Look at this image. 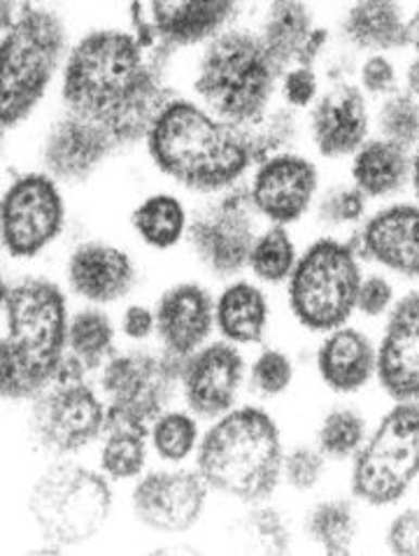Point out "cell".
Wrapping results in <instances>:
<instances>
[{"label":"cell","mask_w":419,"mask_h":556,"mask_svg":"<svg viewBox=\"0 0 419 556\" xmlns=\"http://www.w3.org/2000/svg\"><path fill=\"white\" fill-rule=\"evenodd\" d=\"M168 61V54L150 49L128 24L91 26L73 40L63 63L61 105L103 126L122 150H131L173 96Z\"/></svg>","instance_id":"6da1fadb"},{"label":"cell","mask_w":419,"mask_h":556,"mask_svg":"<svg viewBox=\"0 0 419 556\" xmlns=\"http://www.w3.org/2000/svg\"><path fill=\"white\" fill-rule=\"evenodd\" d=\"M142 144L168 182L205 199L236 189L256 166L247 128L177 93L156 112Z\"/></svg>","instance_id":"7a4b0ae2"},{"label":"cell","mask_w":419,"mask_h":556,"mask_svg":"<svg viewBox=\"0 0 419 556\" xmlns=\"http://www.w3.org/2000/svg\"><path fill=\"white\" fill-rule=\"evenodd\" d=\"M5 336L0 348V389L10 401L36 399L66 362L68 307L59 285L24 277L3 285Z\"/></svg>","instance_id":"3957f363"},{"label":"cell","mask_w":419,"mask_h":556,"mask_svg":"<svg viewBox=\"0 0 419 556\" xmlns=\"http://www.w3.org/2000/svg\"><path fill=\"white\" fill-rule=\"evenodd\" d=\"M280 75L256 28L236 24L199 47L191 89L217 117L247 128L272 108Z\"/></svg>","instance_id":"277c9868"},{"label":"cell","mask_w":419,"mask_h":556,"mask_svg":"<svg viewBox=\"0 0 419 556\" xmlns=\"http://www.w3.org/2000/svg\"><path fill=\"white\" fill-rule=\"evenodd\" d=\"M71 45L66 16L54 5H24L3 22L0 122L5 134L38 112L61 77Z\"/></svg>","instance_id":"5b68a950"},{"label":"cell","mask_w":419,"mask_h":556,"mask_svg":"<svg viewBox=\"0 0 419 556\" xmlns=\"http://www.w3.org/2000/svg\"><path fill=\"white\" fill-rule=\"evenodd\" d=\"M196 464L213 492L243 503L266 501L278 489L284 466L276 419L252 405L217 417L201 440Z\"/></svg>","instance_id":"8992f818"},{"label":"cell","mask_w":419,"mask_h":556,"mask_svg":"<svg viewBox=\"0 0 419 556\" xmlns=\"http://www.w3.org/2000/svg\"><path fill=\"white\" fill-rule=\"evenodd\" d=\"M357 244L331 236L317 238L299 256L287 296L296 321L317 333H331L357 309L361 266Z\"/></svg>","instance_id":"52a82bcc"},{"label":"cell","mask_w":419,"mask_h":556,"mask_svg":"<svg viewBox=\"0 0 419 556\" xmlns=\"http://www.w3.org/2000/svg\"><path fill=\"white\" fill-rule=\"evenodd\" d=\"M28 513L52 545H82L99 535L112 513L107 480L77 464H56L36 480Z\"/></svg>","instance_id":"ba28073f"},{"label":"cell","mask_w":419,"mask_h":556,"mask_svg":"<svg viewBox=\"0 0 419 556\" xmlns=\"http://www.w3.org/2000/svg\"><path fill=\"white\" fill-rule=\"evenodd\" d=\"M419 480V403L398 401L354 456L352 494L382 508Z\"/></svg>","instance_id":"9c48e42d"},{"label":"cell","mask_w":419,"mask_h":556,"mask_svg":"<svg viewBox=\"0 0 419 556\" xmlns=\"http://www.w3.org/2000/svg\"><path fill=\"white\" fill-rule=\"evenodd\" d=\"M85 372L71 356L63 362L54 382L36 396L28 429L42 452L68 456L82 452L103 433L107 410L99 394L85 382Z\"/></svg>","instance_id":"30bf717a"},{"label":"cell","mask_w":419,"mask_h":556,"mask_svg":"<svg viewBox=\"0 0 419 556\" xmlns=\"http://www.w3.org/2000/svg\"><path fill=\"white\" fill-rule=\"evenodd\" d=\"M61 187L42 168L10 179L0 201V233L10 258H36L66 231L68 205Z\"/></svg>","instance_id":"8fae6325"},{"label":"cell","mask_w":419,"mask_h":556,"mask_svg":"<svg viewBox=\"0 0 419 556\" xmlns=\"http://www.w3.org/2000/svg\"><path fill=\"white\" fill-rule=\"evenodd\" d=\"M259 215L247 187H236L217 195L191 215L187 242L199 264L215 277H233L247 266Z\"/></svg>","instance_id":"7c38bea8"},{"label":"cell","mask_w":419,"mask_h":556,"mask_svg":"<svg viewBox=\"0 0 419 556\" xmlns=\"http://www.w3.org/2000/svg\"><path fill=\"white\" fill-rule=\"evenodd\" d=\"M185 358L152 352L112 356L103 370V389L110 399L107 415L148 427L164 415L177 382H182Z\"/></svg>","instance_id":"4fadbf2b"},{"label":"cell","mask_w":419,"mask_h":556,"mask_svg":"<svg viewBox=\"0 0 419 556\" xmlns=\"http://www.w3.org/2000/svg\"><path fill=\"white\" fill-rule=\"evenodd\" d=\"M247 193L259 219L294 226L317 203L319 168L296 150L268 156L252 168Z\"/></svg>","instance_id":"5bb4252c"},{"label":"cell","mask_w":419,"mask_h":556,"mask_svg":"<svg viewBox=\"0 0 419 556\" xmlns=\"http://www.w3.org/2000/svg\"><path fill=\"white\" fill-rule=\"evenodd\" d=\"M124 152L107 130L63 110L40 140V166L61 185H85Z\"/></svg>","instance_id":"9a60e30c"},{"label":"cell","mask_w":419,"mask_h":556,"mask_svg":"<svg viewBox=\"0 0 419 556\" xmlns=\"http://www.w3.org/2000/svg\"><path fill=\"white\" fill-rule=\"evenodd\" d=\"M156 52L173 56L199 49L207 40L238 24L247 0H142Z\"/></svg>","instance_id":"2e32d148"},{"label":"cell","mask_w":419,"mask_h":556,"mask_svg":"<svg viewBox=\"0 0 419 556\" xmlns=\"http://www.w3.org/2000/svg\"><path fill=\"white\" fill-rule=\"evenodd\" d=\"M368 96L350 79L331 81L308 110V136L315 152L327 161H343L357 154L370 134Z\"/></svg>","instance_id":"e0dca14e"},{"label":"cell","mask_w":419,"mask_h":556,"mask_svg":"<svg viewBox=\"0 0 419 556\" xmlns=\"http://www.w3.org/2000/svg\"><path fill=\"white\" fill-rule=\"evenodd\" d=\"M210 486L201 472L156 470L134 489V513L156 533H185L201 519Z\"/></svg>","instance_id":"ac0fdd59"},{"label":"cell","mask_w":419,"mask_h":556,"mask_svg":"<svg viewBox=\"0 0 419 556\" xmlns=\"http://www.w3.org/2000/svg\"><path fill=\"white\" fill-rule=\"evenodd\" d=\"M245 362L227 342H213L185 358L182 394L193 415L217 419L227 415L243 384Z\"/></svg>","instance_id":"d6986e66"},{"label":"cell","mask_w":419,"mask_h":556,"mask_svg":"<svg viewBox=\"0 0 419 556\" xmlns=\"http://www.w3.org/2000/svg\"><path fill=\"white\" fill-rule=\"evenodd\" d=\"M361 258L419 280V203L382 205L364 219L357 233Z\"/></svg>","instance_id":"ffe728a7"},{"label":"cell","mask_w":419,"mask_h":556,"mask_svg":"<svg viewBox=\"0 0 419 556\" xmlns=\"http://www.w3.org/2000/svg\"><path fill=\"white\" fill-rule=\"evenodd\" d=\"M66 280L79 299L96 305L117 303L134 291L138 268L131 254L115 242L85 240L66 261Z\"/></svg>","instance_id":"44dd1931"},{"label":"cell","mask_w":419,"mask_h":556,"mask_svg":"<svg viewBox=\"0 0 419 556\" xmlns=\"http://www.w3.org/2000/svg\"><path fill=\"white\" fill-rule=\"evenodd\" d=\"M378 378L394 401L419 399V291L392 309L378 350Z\"/></svg>","instance_id":"7402d4cb"},{"label":"cell","mask_w":419,"mask_h":556,"mask_svg":"<svg viewBox=\"0 0 419 556\" xmlns=\"http://www.w3.org/2000/svg\"><path fill=\"white\" fill-rule=\"evenodd\" d=\"M215 324V303L196 282H180L164 291L156 305V333L166 352L187 358L203 348Z\"/></svg>","instance_id":"603a6c76"},{"label":"cell","mask_w":419,"mask_h":556,"mask_svg":"<svg viewBox=\"0 0 419 556\" xmlns=\"http://www.w3.org/2000/svg\"><path fill=\"white\" fill-rule=\"evenodd\" d=\"M406 0H343L338 38L354 52L392 54L406 49Z\"/></svg>","instance_id":"cb8c5ba5"},{"label":"cell","mask_w":419,"mask_h":556,"mask_svg":"<svg viewBox=\"0 0 419 556\" xmlns=\"http://www.w3.org/2000/svg\"><path fill=\"white\" fill-rule=\"evenodd\" d=\"M321 26L325 24H319L313 0H266L254 28L284 71L305 61Z\"/></svg>","instance_id":"d4e9b609"},{"label":"cell","mask_w":419,"mask_h":556,"mask_svg":"<svg viewBox=\"0 0 419 556\" xmlns=\"http://www.w3.org/2000/svg\"><path fill=\"white\" fill-rule=\"evenodd\" d=\"M412 150L382 136L368 138L350 159V177L368 201H390L410 187Z\"/></svg>","instance_id":"484cf974"},{"label":"cell","mask_w":419,"mask_h":556,"mask_svg":"<svg viewBox=\"0 0 419 556\" xmlns=\"http://www.w3.org/2000/svg\"><path fill=\"white\" fill-rule=\"evenodd\" d=\"M317 370L325 384L338 394H352L378 372V352L357 329H335L321 342Z\"/></svg>","instance_id":"4316f807"},{"label":"cell","mask_w":419,"mask_h":556,"mask_svg":"<svg viewBox=\"0 0 419 556\" xmlns=\"http://www.w3.org/2000/svg\"><path fill=\"white\" fill-rule=\"evenodd\" d=\"M136 238L154 252H170L182 240H187L191 215L180 195L170 191H154L128 215Z\"/></svg>","instance_id":"83f0119b"},{"label":"cell","mask_w":419,"mask_h":556,"mask_svg":"<svg viewBox=\"0 0 419 556\" xmlns=\"http://www.w3.org/2000/svg\"><path fill=\"white\" fill-rule=\"evenodd\" d=\"M215 324L219 333L233 345L259 342L268 326L266 293L245 280L231 282L215 305Z\"/></svg>","instance_id":"f1b7e54d"},{"label":"cell","mask_w":419,"mask_h":556,"mask_svg":"<svg viewBox=\"0 0 419 556\" xmlns=\"http://www.w3.org/2000/svg\"><path fill=\"white\" fill-rule=\"evenodd\" d=\"M101 468L112 480H131L148 464V427L131 419L107 415Z\"/></svg>","instance_id":"f546056e"},{"label":"cell","mask_w":419,"mask_h":556,"mask_svg":"<svg viewBox=\"0 0 419 556\" xmlns=\"http://www.w3.org/2000/svg\"><path fill=\"white\" fill-rule=\"evenodd\" d=\"M299 264V250L294 236L289 233V226L268 224V228L256 236L247 268L256 275V280L266 285L289 282Z\"/></svg>","instance_id":"4dcf8cb0"},{"label":"cell","mask_w":419,"mask_h":556,"mask_svg":"<svg viewBox=\"0 0 419 556\" xmlns=\"http://www.w3.org/2000/svg\"><path fill=\"white\" fill-rule=\"evenodd\" d=\"M115 345V326L101 309H79L68 326V348L75 362L85 370L99 368L110 362Z\"/></svg>","instance_id":"1f68e13d"},{"label":"cell","mask_w":419,"mask_h":556,"mask_svg":"<svg viewBox=\"0 0 419 556\" xmlns=\"http://www.w3.org/2000/svg\"><path fill=\"white\" fill-rule=\"evenodd\" d=\"M305 529L327 554H347L359 525L347 501H325L305 519Z\"/></svg>","instance_id":"d6a6232c"},{"label":"cell","mask_w":419,"mask_h":556,"mask_svg":"<svg viewBox=\"0 0 419 556\" xmlns=\"http://www.w3.org/2000/svg\"><path fill=\"white\" fill-rule=\"evenodd\" d=\"M296 112L299 110H292L289 105H272L259 122L247 126L256 163L294 150V144L301 138V119Z\"/></svg>","instance_id":"836d02e7"},{"label":"cell","mask_w":419,"mask_h":556,"mask_svg":"<svg viewBox=\"0 0 419 556\" xmlns=\"http://www.w3.org/2000/svg\"><path fill=\"white\" fill-rule=\"evenodd\" d=\"M368 217V195L354 182H338L317 195L315 219L329 231L361 226Z\"/></svg>","instance_id":"e575fe53"},{"label":"cell","mask_w":419,"mask_h":556,"mask_svg":"<svg viewBox=\"0 0 419 556\" xmlns=\"http://www.w3.org/2000/svg\"><path fill=\"white\" fill-rule=\"evenodd\" d=\"M378 136L415 150L419 142V101L408 91L398 89L380 101L376 112Z\"/></svg>","instance_id":"d590c367"},{"label":"cell","mask_w":419,"mask_h":556,"mask_svg":"<svg viewBox=\"0 0 419 556\" xmlns=\"http://www.w3.org/2000/svg\"><path fill=\"white\" fill-rule=\"evenodd\" d=\"M366 438V424L359 413L350 407H338L329 413L319 427V450L333 462H345L357 456Z\"/></svg>","instance_id":"8d00e7d4"},{"label":"cell","mask_w":419,"mask_h":556,"mask_svg":"<svg viewBox=\"0 0 419 556\" xmlns=\"http://www.w3.org/2000/svg\"><path fill=\"white\" fill-rule=\"evenodd\" d=\"M238 543L250 552L284 554L289 549V529L278 510L256 508L238 521Z\"/></svg>","instance_id":"74e56055"},{"label":"cell","mask_w":419,"mask_h":556,"mask_svg":"<svg viewBox=\"0 0 419 556\" xmlns=\"http://www.w3.org/2000/svg\"><path fill=\"white\" fill-rule=\"evenodd\" d=\"M152 445L164 462L180 464L199 445V424L187 413L161 415L152 427Z\"/></svg>","instance_id":"f35d334b"},{"label":"cell","mask_w":419,"mask_h":556,"mask_svg":"<svg viewBox=\"0 0 419 556\" xmlns=\"http://www.w3.org/2000/svg\"><path fill=\"white\" fill-rule=\"evenodd\" d=\"M294 364L280 350H264L252 366V387L266 399H276L292 387Z\"/></svg>","instance_id":"ab89813d"},{"label":"cell","mask_w":419,"mask_h":556,"mask_svg":"<svg viewBox=\"0 0 419 556\" xmlns=\"http://www.w3.org/2000/svg\"><path fill=\"white\" fill-rule=\"evenodd\" d=\"M280 96L292 110H310L319 98V75L315 65H289L280 75Z\"/></svg>","instance_id":"60d3db41"},{"label":"cell","mask_w":419,"mask_h":556,"mask_svg":"<svg viewBox=\"0 0 419 556\" xmlns=\"http://www.w3.org/2000/svg\"><path fill=\"white\" fill-rule=\"evenodd\" d=\"M357 85L368 98H386L398 91V68L390 54H366L357 68Z\"/></svg>","instance_id":"b9f144b4"},{"label":"cell","mask_w":419,"mask_h":556,"mask_svg":"<svg viewBox=\"0 0 419 556\" xmlns=\"http://www.w3.org/2000/svg\"><path fill=\"white\" fill-rule=\"evenodd\" d=\"M282 476L296 492H310L325 476V454L313 447H296L284 456Z\"/></svg>","instance_id":"7bdbcfd3"},{"label":"cell","mask_w":419,"mask_h":556,"mask_svg":"<svg viewBox=\"0 0 419 556\" xmlns=\"http://www.w3.org/2000/svg\"><path fill=\"white\" fill-rule=\"evenodd\" d=\"M386 545L394 554L419 556V510H403L392 519L390 531H386Z\"/></svg>","instance_id":"ee69618b"},{"label":"cell","mask_w":419,"mask_h":556,"mask_svg":"<svg viewBox=\"0 0 419 556\" xmlns=\"http://www.w3.org/2000/svg\"><path fill=\"white\" fill-rule=\"evenodd\" d=\"M392 301H394V289L384 280V277L380 275L364 277L361 289H359V301H357L361 315L380 317L392 307Z\"/></svg>","instance_id":"f6af8a7d"},{"label":"cell","mask_w":419,"mask_h":556,"mask_svg":"<svg viewBox=\"0 0 419 556\" xmlns=\"http://www.w3.org/2000/svg\"><path fill=\"white\" fill-rule=\"evenodd\" d=\"M154 329H156V313H152L150 307L144 305L126 307V313L122 317V331L126 338L144 340L152 336Z\"/></svg>","instance_id":"bcb514c9"},{"label":"cell","mask_w":419,"mask_h":556,"mask_svg":"<svg viewBox=\"0 0 419 556\" xmlns=\"http://www.w3.org/2000/svg\"><path fill=\"white\" fill-rule=\"evenodd\" d=\"M401 81H403V91H408L410 96H415L419 101V56H412L406 68H403V75H401Z\"/></svg>","instance_id":"7dc6e473"},{"label":"cell","mask_w":419,"mask_h":556,"mask_svg":"<svg viewBox=\"0 0 419 556\" xmlns=\"http://www.w3.org/2000/svg\"><path fill=\"white\" fill-rule=\"evenodd\" d=\"M406 49L419 56V3L408 10V26H406Z\"/></svg>","instance_id":"c3c4849f"},{"label":"cell","mask_w":419,"mask_h":556,"mask_svg":"<svg viewBox=\"0 0 419 556\" xmlns=\"http://www.w3.org/2000/svg\"><path fill=\"white\" fill-rule=\"evenodd\" d=\"M24 5H52V0H3V22Z\"/></svg>","instance_id":"681fc988"},{"label":"cell","mask_w":419,"mask_h":556,"mask_svg":"<svg viewBox=\"0 0 419 556\" xmlns=\"http://www.w3.org/2000/svg\"><path fill=\"white\" fill-rule=\"evenodd\" d=\"M410 187L415 193V201L419 203V142L412 150V175H410Z\"/></svg>","instance_id":"f907efd6"},{"label":"cell","mask_w":419,"mask_h":556,"mask_svg":"<svg viewBox=\"0 0 419 556\" xmlns=\"http://www.w3.org/2000/svg\"><path fill=\"white\" fill-rule=\"evenodd\" d=\"M117 3H124V5H128V3H131V0H117Z\"/></svg>","instance_id":"816d5d0a"},{"label":"cell","mask_w":419,"mask_h":556,"mask_svg":"<svg viewBox=\"0 0 419 556\" xmlns=\"http://www.w3.org/2000/svg\"><path fill=\"white\" fill-rule=\"evenodd\" d=\"M417 492H419V489H417Z\"/></svg>","instance_id":"f5cc1de1"},{"label":"cell","mask_w":419,"mask_h":556,"mask_svg":"<svg viewBox=\"0 0 419 556\" xmlns=\"http://www.w3.org/2000/svg\"><path fill=\"white\" fill-rule=\"evenodd\" d=\"M341 3H343V0H341Z\"/></svg>","instance_id":"db71d44e"}]
</instances>
